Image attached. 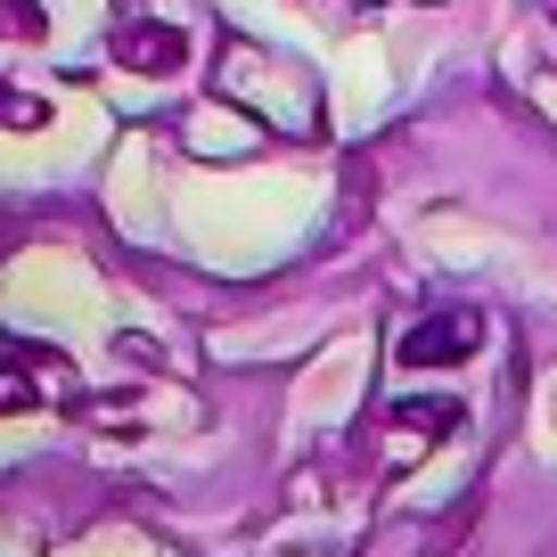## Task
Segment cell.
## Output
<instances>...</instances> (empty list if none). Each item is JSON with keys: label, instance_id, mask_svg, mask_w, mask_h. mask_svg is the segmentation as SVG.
<instances>
[{"label": "cell", "instance_id": "obj_1", "mask_svg": "<svg viewBox=\"0 0 557 557\" xmlns=\"http://www.w3.org/2000/svg\"><path fill=\"white\" fill-rule=\"evenodd\" d=\"M475 336H484V320L459 312V320H426V329L401 336V361L426 369V361H459V352H475Z\"/></svg>", "mask_w": 557, "mask_h": 557}]
</instances>
